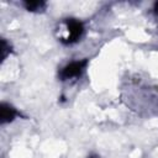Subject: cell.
<instances>
[{"mask_svg":"<svg viewBox=\"0 0 158 158\" xmlns=\"http://www.w3.org/2000/svg\"><path fill=\"white\" fill-rule=\"evenodd\" d=\"M88 65V59H79V60H73L64 65L59 73V77L62 80H69L77 77H80L81 73L85 70Z\"/></svg>","mask_w":158,"mask_h":158,"instance_id":"7a4b0ae2","label":"cell"},{"mask_svg":"<svg viewBox=\"0 0 158 158\" xmlns=\"http://www.w3.org/2000/svg\"><path fill=\"white\" fill-rule=\"evenodd\" d=\"M154 10H156V12L158 14V2H156V6H154Z\"/></svg>","mask_w":158,"mask_h":158,"instance_id":"8992f818","label":"cell"},{"mask_svg":"<svg viewBox=\"0 0 158 158\" xmlns=\"http://www.w3.org/2000/svg\"><path fill=\"white\" fill-rule=\"evenodd\" d=\"M23 6L28 11H42L46 6L43 1H26L23 2Z\"/></svg>","mask_w":158,"mask_h":158,"instance_id":"277c9868","label":"cell"},{"mask_svg":"<svg viewBox=\"0 0 158 158\" xmlns=\"http://www.w3.org/2000/svg\"><path fill=\"white\" fill-rule=\"evenodd\" d=\"M10 43L6 42V40H1V47H0V53H1V59L5 60V58L10 54Z\"/></svg>","mask_w":158,"mask_h":158,"instance_id":"5b68a950","label":"cell"},{"mask_svg":"<svg viewBox=\"0 0 158 158\" xmlns=\"http://www.w3.org/2000/svg\"><path fill=\"white\" fill-rule=\"evenodd\" d=\"M90 158H96V157H90Z\"/></svg>","mask_w":158,"mask_h":158,"instance_id":"52a82bcc","label":"cell"},{"mask_svg":"<svg viewBox=\"0 0 158 158\" xmlns=\"http://www.w3.org/2000/svg\"><path fill=\"white\" fill-rule=\"evenodd\" d=\"M63 27H64L65 31L60 36V41L67 43V44L78 41L81 37L83 32H84L83 23L77 19H67L63 22Z\"/></svg>","mask_w":158,"mask_h":158,"instance_id":"6da1fadb","label":"cell"},{"mask_svg":"<svg viewBox=\"0 0 158 158\" xmlns=\"http://www.w3.org/2000/svg\"><path fill=\"white\" fill-rule=\"evenodd\" d=\"M17 114L19 112L14 106H11L10 104H6V102H1V105H0V122L2 125L12 122L15 120V117L17 116Z\"/></svg>","mask_w":158,"mask_h":158,"instance_id":"3957f363","label":"cell"}]
</instances>
